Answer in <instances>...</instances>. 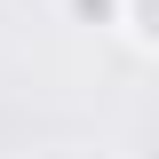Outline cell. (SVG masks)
Listing matches in <instances>:
<instances>
[{
    "instance_id": "1",
    "label": "cell",
    "mask_w": 159,
    "mask_h": 159,
    "mask_svg": "<svg viewBox=\"0 0 159 159\" xmlns=\"http://www.w3.org/2000/svg\"><path fill=\"white\" fill-rule=\"evenodd\" d=\"M111 24L127 32V48H143V56L159 48V8H151V0H119V8H111Z\"/></svg>"
},
{
    "instance_id": "2",
    "label": "cell",
    "mask_w": 159,
    "mask_h": 159,
    "mask_svg": "<svg viewBox=\"0 0 159 159\" xmlns=\"http://www.w3.org/2000/svg\"><path fill=\"white\" fill-rule=\"evenodd\" d=\"M64 8H72V24H96V32H103V24H111V8H119V0H64Z\"/></svg>"
}]
</instances>
